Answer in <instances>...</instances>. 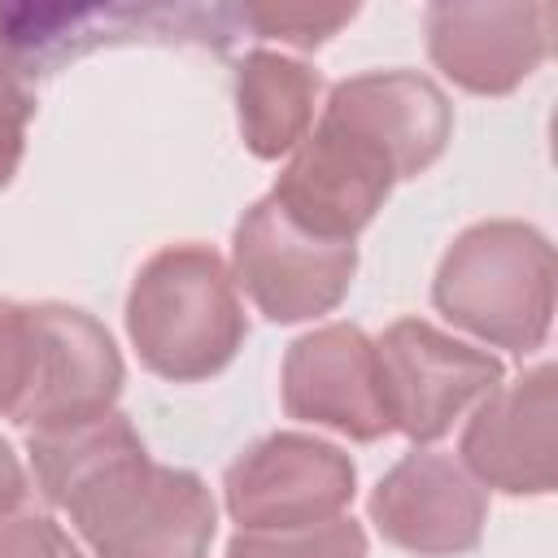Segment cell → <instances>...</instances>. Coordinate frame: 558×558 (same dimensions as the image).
I'll return each instance as SVG.
<instances>
[{
	"mask_svg": "<svg viewBox=\"0 0 558 558\" xmlns=\"http://www.w3.org/2000/svg\"><path fill=\"white\" fill-rule=\"evenodd\" d=\"M453 109L414 70H371L336 83L288 153L270 201L310 235L353 244L401 179L423 174L449 144Z\"/></svg>",
	"mask_w": 558,
	"mask_h": 558,
	"instance_id": "obj_1",
	"label": "cell"
},
{
	"mask_svg": "<svg viewBox=\"0 0 558 558\" xmlns=\"http://www.w3.org/2000/svg\"><path fill=\"white\" fill-rule=\"evenodd\" d=\"M35 488L96 558H209L218 506L196 471L153 462L122 410L26 436Z\"/></svg>",
	"mask_w": 558,
	"mask_h": 558,
	"instance_id": "obj_2",
	"label": "cell"
},
{
	"mask_svg": "<svg viewBox=\"0 0 558 558\" xmlns=\"http://www.w3.org/2000/svg\"><path fill=\"white\" fill-rule=\"evenodd\" d=\"M126 336L140 362L170 384L218 375L248 336L231 266L196 240L157 248L126 292Z\"/></svg>",
	"mask_w": 558,
	"mask_h": 558,
	"instance_id": "obj_3",
	"label": "cell"
},
{
	"mask_svg": "<svg viewBox=\"0 0 558 558\" xmlns=\"http://www.w3.org/2000/svg\"><path fill=\"white\" fill-rule=\"evenodd\" d=\"M432 301L475 340L532 353L554 327V244L514 218L475 222L445 248Z\"/></svg>",
	"mask_w": 558,
	"mask_h": 558,
	"instance_id": "obj_4",
	"label": "cell"
},
{
	"mask_svg": "<svg viewBox=\"0 0 558 558\" xmlns=\"http://www.w3.org/2000/svg\"><path fill=\"white\" fill-rule=\"evenodd\" d=\"M357 275V244L301 231L270 196L244 209L231 235V279L270 323L331 314Z\"/></svg>",
	"mask_w": 558,
	"mask_h": 558,
	"instance_id": "obj_5",
	"label": "cell"
},
{
	"mask_svg": "<svg viewBox=\"0 0 558 558\" xmlns=\"http://www.w3.org/2000/svg\"><path fill=\"white\" fill-rule=\"evenodd\" d=\"M353 458L310 432H275L248 445L222 475V501L240 532H296L353 506Z\"/></svg>",
	"mask_w": 558,
	"mask_h": 558,
	"instance_id": "obj_6",
	"label": "cell"
},
{
	"mask_svg": "<svg viewBox=\"0 0 558 558\" xmlns=\"http://www.w3.org/2000/svg\"><path fill=\"white\" fill-rule=\"evenodd\" d=\"M379 388L392 432L414 445L440 440L462 410L480 405L501 384V357L445 336L423 318H397L379 340Z\"/></svg>",
	"mask_w": 558,
	"mask_h": 558,
	"instance_id": "obj_7",
	"label": "cell"
},
{
	"mask_svg": "<svg viewBox=\"0 0 558 558\" xmlns=\"http://www.w3.org/2000/svg\"><path fill=\"white\" fill-rule=\"evenodd\" d=\"M26 318H31V375L13 410V423L26 436H35L109 414L126 371L105 323L61 301L26 305Z\"/></svg>",
	"mask_w": 558,
	"mask_h": 558,
	"instance_id": "obj_8",
	"label": "cell"
},
{
	"mask_svg": "<svg viewBox=\"0 0 558 558\" xmlns=\"http://www.w3.org/2000/svg\"><path fill=\"white\" fill-rule=\"evenodd\" d=\"M462 466L480 488L549 497L558 484V371L541 362L497 384L462 427Z\"/></svg>",
	"mask_w": 558,
	"mask_h": 558,
	"instance_id": "obj_9",
	"label": "cell"
},
{
	"mask_svg": "<svg viewBox=\"0 0 558 558\" xmlns=\"http://www.w3.org/2000/svg\"><path fill=\"white\" fill-rule=\"evenodd\" d=\"M375 532L414 558H462L488 523V488L436 449L405 453L366 497Z\"/></svg>",
	"mask_w": 558,
	"mask_h": 558,
	"instance_id": "obj_10",
	"label": "cell"
},
{
	"mask_svg": "<svg viewBox=\"0 0 558 558\" xmlns=\"http://www.w3.org/2000/svg\"><path fill=\"white\" fill-rule=\"evenodd\" d=\"M283 410L301 423L331 427L349 440H379L392 432L379 388L375 340L353 323L305 331L283 353Z\"/></svg>",
	"mask_w": 558,
	"mask_h": 558,
	"instance_id": "obj_11",
	"label": "cell"
},
{
	"mask_svg": "<svg viewBox=\"0 0 558 558\" xmlns=\"http://www.w3.org/2000/svg\"><path fill=\"white\" fill-rule=\"evenodd\" d=\"M549 4L440 0L427 9V57L475 96H506L549 57Z\"/></svg>",
	"mask_w": 558,
	"mask_h": 558,
	"instance_id": "obj_12",
	"label": "cell"
},
{
	"mask_svg": "<svg viewBox=\"0 0 558 558\" xmlns=\"http://www.w3.org/2000/svg\"><path fill=\"white\" fill-rule=\"evenodd\" d=\"M323 78L305 61L270 48L244 52L235 70V109L244 148L262 161L288 157L314 126Z\"/></svg>",
	"mask_w": 558,
	"mask_h": 558,
	"instance_id": "obj_13",
	"label": "cell"
},
{
	"mask_svg": "<svg viewBox=\"0 0 558 558\" xmlns=\"http://www.w3.org/2000/svg\"><path fill=\"white\" fill-rule=\"evenodd\" d=\"M227 558H366V532L349 514L296 532H235Z\"/></svg>",
	"mask_w": 558,
	"mask_h": 558,
	"instance_id": "obj_14",
	"label": "cell"
},
{
	"mask_svg": "<svg viewBox=\"0 0 558 558\" xmlns=\"http://www.w3.org/2000/svg\"><path fill=\"white\" fill-rule=\"evenodd\" d=\"M353 4L349 9H314V4H244L235 9V17L257 35V39H279L292 48H318L327 44L340 26L353 22Z\"/></svg>",
	"mask_w": 558,
	"mask_h": 558,
	"instance_id": "obj_15",
	"label": "cell"
},
{
	"mask_svg": "<svg viewBox=\"0 0 558 558\" xmlns=\"http://www.w3.org/2000/svg\"><path fill=\"white\" fill-rule=\"evenodd\" d=\"M31 375V318L26 305L0 296V418H13Z\"/></svg>",
	"mask_w": 558,
	"mask_h": 558,
	"instance_id": "obj_16",
	"label": "cell"
},
{
	"mask_svg": "<svg viewBox=\"0 0 558 558\" xmlns=\"http://www.w3.org/2000/svg\"><path fill=\"white\" fill-rule=\"evenodd\" d=\"M65 527L22 506H0V558H61Z\"/></svg>",
	"mask_w": 558,
	"mask_h": 558,
	"instance_id": "obj_17",
	"label": "cell"
},
{
	"mask_svg": "<svg viewBox=\"0 0 558 558\" xmlns=\"http://www.w3.org/2000/svg\"><path fill=\"white\" fill-rule=\"evenodd\" d=\"M35 113V96L17 74L0 70V187L17 174L22 148H26V122Z\"/></svg>",
	"mask_w": 558,
	"mask_h": 558,
	"instance_id": "obj_18",
	"label": "cell"
},
{
	"mask_svg": "<svg viewBox=\"0 0 558 558\" xmlns=\"http://www.w3.org/2000/svg\"><path fill=\"white\" fill-rule=\"evenodd\" d=\"M31 497V480L9 440H0V506H22Z\"/></svg>",
	"mask_w": 558,
	"mask_h": 558,
	"instance_id": "obj_19",
	"label": "cell"
},
{
	"mask_svg": "<svg viewBox=\"0 0 558 558\" xmlns=\"http://www.w3.org/2000/svg\"><path fill=\"white\" fill-rule=\"evenodd\" d=\"M61 558H83V549H78V545L65 536V545H61Z\"/></svg>",
	"mask_w": 558,
	"mask_h": 558,
	"instance_id": "obj_20",
	"label": "cell"
}]
</instances>
